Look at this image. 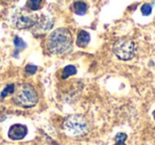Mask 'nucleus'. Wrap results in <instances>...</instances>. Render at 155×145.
I'll use <instances>...</instances> for the list:
<instances>
[{"label": "nucleus", "instance_id": "1a4fd4ad", "mask_svg": "<svg viewBox=\"0 0 155 145\" xmlns=\"http://www.w3.org/2000/svg\"><path fill=\"white\" fill-rule=\"evenodd\" d=\"M44 3H45V0H28L27 2V10L31 12H35L37 10H41L43 8Z\"/></svg>", "mask_w": 155, "mask_h": 145}, {"label": "nucleus", "instance_id": "f8f14e48", "mask_svg": "<svg viewBox=\"0 0 155 145\" xmlns=\"http://www.w3.org/2000/svg\"><path fill=\"white\" fill-rule=\"evenodd\" d=\"M14 91H15V85L12 83V85H7V87L2 90V92H1V97L5 98L9 95H12V94L14 93Z\"/></svg>", "mask_w": 155, "mask_h": 145}, {"label": "nucleus", "instance_id": "9d476101", "mask_svg": "<svg viewBox=\"0 0 155 145\" xmlns=\"http://www.w3.org/2000/svg\"><path fill=\"white\" fill-rule=\"evenodd\" d=\"M72 9L78 15H84L87 11V5L83 1H75L72 5Z\"/></svg>", "mask_w": 155, "mask_h": 145}, {"label": "nucleus", "instance_id": "20e7f679", "mask_svg": "<svg viewBox=\"0 0 155 145\" xmlns=\"http://www.w3.org/2000/svg\"><path fill=\"white\" fill-rule=\"evenodd\" d=\"M39 19V16L29 10H19L12 17V24L17 29H29L34 27Z\"/></svg>", "mask_w": 155, "mask_h": 145}, {"label": "nucleus", "instance_id": "7ed1b4c3", "mask_svg": "<svg viewBox=\"0 0 155 145\" xmlns=\"http://www.w3.org/2000/svg\"><path fill=\"white\" fill-rule=\"evenodd\" d=\"M13 95L14 102L22 108H31L38 102V95L36 91L29 83H21L15 87Z\"/></svg>", "mask_w": 155, "mask_h": 145}, {"label": "nucleus", "instance_id": "dca6fc26", "mask_svg": "<svg viewBox=\"0 0 155 145\" xmlns=\"http://www.w3.org/2000/svg\"><path fill=\"white\" fill-rule=\"evenodd\" d=\"M125 140H127V134L125 133H118L116 136H115L116 143H123Z\"/></svg>", "mask_w": 155, "mask_h": 145}, {"label": "nucleus", "instance_id": "0eeeda50", "mask_svg": "<svg viewBox=\"0 0 155 145\" xmlns=\"http://www.w3.org/2000/svg\"><path fill=\"white\" fill-rule=\"evenodd\" d=\"M52 24H53V22H52L51 19H49V18L46 17V16H41V17L38 19V22H37V24L35 25L34 27H35L36 32L45 33V32H47L50 28H51Z\"/></svg>", "mask_w": 155, "mask_h": 145}, {"label": "nucleus", "instance_id": "6ab92c4d", "mask_svg": "<svg viewBox=\"0 0 155 145\" xmlns=\"http://www.w3.org/2000/svg\"><path fill=\"white\" fill-rule=\"evenodd\" d=\"M11 1H14V0H11Z\"/></svg>", "mask_w": 155, "mask_h": 145}, {"label": "nucleus", "instance_id": "2eb2a0df", "mask_svg": "<svg viewBox=\"0 0 155 145\" xmlns=\"http://www.w3.org/2000/svg\"><path fill=\"white\" fill-rule=\"evenodd\" d=\"M25 71H26V73H27L28 75H33V74H35V73H36L37 66H35V65L29 64V65H27V66H26Z\"/></svg>", "mask_w": 155, "mask_h": 145}, {"label": "nucleus", "instance_id": "f257e3e1", "mask_svg": "<svg viewBox=\"0 0 155 145\" xmlns=\"http://www.w3.org/2000/svg\"><path fill=\"white\" fill-rule=\"evenodd\" d=\"M72 46V35L66 28L55 29L48 37L47 47L53 54H62Z\"/></svg>", "mask_w": 155, "mask_h": 145}, {"label": "nucleus", "instance_id": "f03ea898", "mask_svg": "<svg viewBox=\"0 0 155 145\" xmlns=\"http://www.w3.org/2000/svg\"><path fill=\"white\" fill-rule=\"evenodd\" d=\"M63 130L71 138H83L89 132L88 121L83 115H70L63 123Z\"/></svg>", "mask_w": 155, "mask_h": 145}, {"label": "nucleus", "instance_id": "a211bd4d", "mask_svg": "<svg viewBox=\"0 0 155 145\" xmlns=\"http://www.w3.org/2000/svg\"><path fill=\"white\" fill-rule=\"evenodd\" d=\"M153 116H154V119H155V111H154V113H153Z\"/></svg>", "mask_w": 155, "mask_h": 145}, {"label": "nucleus", "instance_id": "6e6552de", "mask_svg": "<svg viewBox=\"0 0 155 145\" xmlns=\"http://www.w3.org/2000/svg\"><path fill=\"white\" fill-rule=\"evenodd\" d=\"M89 41H91V35H89L88 32H86L84 30L79 31V34H78L77 37V45L79 47H86L89 44Z\"/></svg>", "mask_w": 155, "mask_h": 145}, {"label": "nucleus", "instance_id": "39448f33", "mask_svg": "<svg viewBox=\"0 0 155 145\" xmlns=\"http://www.w3.org/2000/svg\"><path fill=\"white\" fill-rule=\"evenodd\" d=\"M113 51L118 59L123 61H129L135 56L136 47L133 41L127 39H121L114 44Z\"/></svg>", "mask_w": 155, "mask_h": 145}, {"label": "nucleus", "instance_id": "f3484780", "mask_svg": "<svg viewBox=\"0 0 155 145\" xmlns=\"http://www.w3.org/2000/svg\"><path fill=\"white\" fill-rule=\"evenodd\" d=\"M115 145H125L124 143H116Z\"/></svg>", "mask_w": 155, "mask_h": 145}, {"label": "nucleus", "instance_id": "ddd939ff", "mask_svg": "<svg viewBox=\"0 0 155 145\" xmlns=\"http://www.w3.org/2000/svg\"><path fill=\"white\" fill-rule=\"evenodd\" d=\"M14 45H15V47L17 50H21L26 47V43H25V42L18 36L14 37Z\"/></svg>", "mask_w": 155, "mask_h": 145}, {"label": "nucleus", "instance_id": "9b49d317", "mask_svg": "<svg viewBox=\"0 0 155 145\" xmlns=\"http://www.w3.org/2000/svg\"><path fill=\"white\" fill-rule=\"evenodd\" d=\"M77 74V68H75L73 65H67L64 69H63V79H66L68 77L72 76V75H75Z\"/></svg>", "mask_w": 155, "mask_h": 145}, {"label": "nucleus", "instance_id": "423d86ee", "mask_svg": "<svg viewBox=\"0 0 155 145\" xmlns=\"http://www.w3.org/2000/svg\"><path fill=\"white\" fill-rule=\"evenodd\" d=\"M28 133V128L25 125L21 124H15V125L11 126V128L9 129V138L11 140L14 141H18V140H22L25 136Z\"/></svg>", "mask_w": 155, "mask_h": 145}, {"label": "nucleus", "instance_id": "4468645a", "mask_svg": "<svg viewBox=\"0 0 155 145\" xmlns=\"http://www.w3.org/2000/svg\"><path fill=\"white\" fill-rule=\"evenodd\" d=\"M151 12H152V5H149V3H144V5L141 7L142 15L148 16V15H150V14H151Z\"/></svg>", "mask_w": 155, "mask_h": 145}]
</instances>
